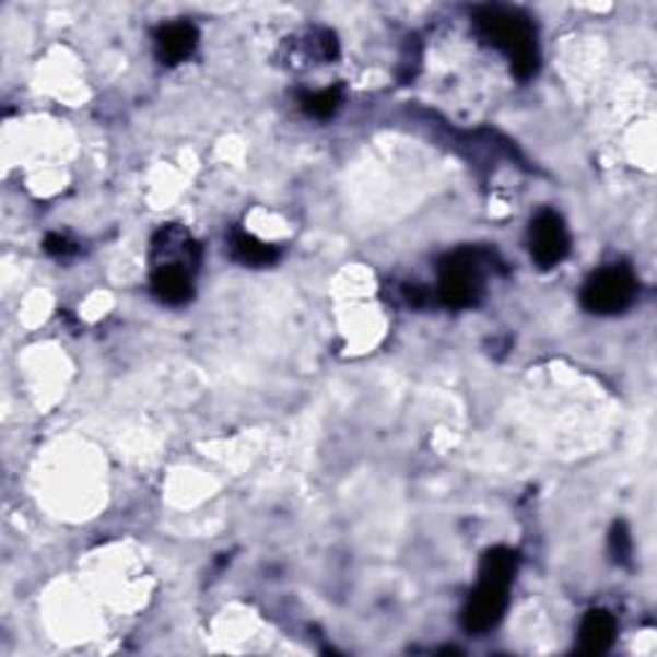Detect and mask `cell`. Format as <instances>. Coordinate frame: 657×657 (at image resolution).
Here are the masks:
<instances>
[{
  "mask_svg": "<svg viewBox=\"0 0 657 657\" xmlns=\"http://www.w3.org/2000/svg\"><path fill=\"white\" fill-rule=\"evenodd\" d=\"M476 26L485 42L506 51L512 59L516 78L529 80L540 68V51H537V32L527 13L504 5H485L476 11Z\"/></svg>",
  "mask_w": 657,
  "mask_h": 657,
  "instance_id": "obj_1",
  "label": "cell"
},
{
  "mask_svg": "<svg viewBox=\"0 0 657 657\" xmlns=\"http://www.w3.org/2000/svg\"><path fill=\"white\" fill-rule=\"evenodd\" d=\"M439 301L449 308L476 306L483 295V255L460 249L439 265Z\"/></svg>",
  "mask_w": 657,
  "mask_h": 657,
  "instance_id": "obj_2",
  "label": "cell"
},
{
  "mask_svg": "<svg viewBox=\"0 0 657 657\" xmlns=\"http://www.w3.org/2000/svg\"><path fill=\"white\" fill-rule=\"evenodd\" d=\"M637 295V280L634 272L624 265H609L599 272H594L586 285H583V306L590 314L611 316L624 312Z\"/></svg>",
  "mask_w": 657,
  "mask_h": 657,
  "instance_id": "obj_3",
  "label": "cell"
},
{
  "mask_svg": "<svg viewBox=\"0 0 657 657\" xmlns=\"http://www.w3.org/2000/svg\"><path fill=\"white\" fill-rule=\"evenodd\" d=\"M571 249V236L555 211H540L529 226V253L540 268H555Z\"/></svg>",
  "mask_w": 657,
  "mask_h": 657,
  "instance_id": "obj_4",
  "label": "cell"
},
{
  "mask_svg": "<svg viewBox=\"0 0 657 657\" xmlns=\"http://www.w3.org/2000/svg\"><path fill=\"white\" fill-rule=\"evenodd\" d=\"M508 607V586L498 583H485L470 594L468 603L462 609V626L470 634L491 632L506 614Z\"/></svg>",
  "mask_w": 657,
  "mask_h": 657,
  "instance_id": "obj_5",
  "label": "cell"
},
{
  "mask_svg": "<svg viewBox=\"0 0 657 657\" xmlns=\"http://www.w3.org/2000/svg\"><path fill=\"white\" fill-rule=\"evenodd\" d=\"M152 260L154 265H183V268L196 272L198 262H201V249L190 239L188 232H183L175 224H167L154 236Z\"/></svg>",
  "mask_w": 657,
  "mask_h": 657,
  "instance_id": "obj_6",
  "label": "cell"
},
{
  "mask_svg": "<svg viewBox=\"0 0 657 657\" xmlns=\"http://www.w3.org/2000/svg\"><path fill=\"white\" fill-rule=\"evenodd\" d=\"M198 47V32L188 21H175V24H165L154 34V55L162 64H177L186 62Z\"/></svg>",
  "mask_w": 657,
  "mask_h": 657,
  "instance_id": "obj_7",
  "label": "cell"
},
{
  "mask_svg": "<svg viewBox=\"0 0 657 657\" xmlns=\"http://www.w3.org/2000/svg\"><path fill=\"white\" fill-rule=\"evenodd\" d=\"M152 291L162 304H188L193 298V270L183 268V265H154Z\"/></svg>",
  "mask_w": 657,
  "mask_h": 657,
  "instance_id": "obj_8",
  "label": "cell"
},
{
  "mask_svg": "<svg viewBox=\"0 0 657 657\" xmlns=\"http://www.w3.org/2000/svg\"><path fill=\"white\" fill-rule=\"evenodd\" d=\"M580 653L583 655H601L611 647L617 637V622L609 611L594 609L588 611L580 624Z\"/></svg>",
  "mask_w": 657,
  "mask_h": 657,
  "instance_id": "obj_9",
  "label": "cell"
},
{
  "mask_svg": "<svg viewBox=\"0 0 657 657\" xmlns=\"http://www.w3.org/2000/svg\"><path fill=\"white\" fill-rule=\"evenodd\" d=\"M228 253H232L236 262L249 265V268H268L280 257L278 247L265 245V242L247 232H234L228 236Z\"/></svg>",
  "mask_w": 657,
  "mask_h": 657,
  "instance_id": "obj_10",
  "label": "cell"
},
{
  "mask_svg": "<svg viewBox=\"0 0 657 657\" xmlns=\"http://www.w3.org/2000/svg\"><path fill=\"white\" fill-rule=\"evenodd\" d=\"M519 555L508 548H493L481 560V580L498 583V586H512Z\"/></svg>",
  "mask_w": 657,
  "mask_h": 657,
  "instance_id": "obj_11",
  "label": "cell"
},
{
  "mask_svg": "<svg viewBox=\"0 0 657 657\" xmlns=\"http://www.w3.org/2000/svg\"><path fill=\"white\" fill-rule=\"evenodd\" d=\"M301 106L314 118H331L337 114V108L342 106V91L339 87H327V91L301 95Z\"/></svg>",
  "mask_w": 657,
  "mask_h": 657,
  "instance_id": "obj_12",
  "label": "cell"
},
{
  "mask_svg": "<svg viewBox=\"0 0 657 657\" xmlns=\"http://www.w3.org/2000/svg\"><path fill=\"white\" fill-rule=\"evenodd\" d=\"M609 550L619 565L632 563V535H630V529H626L624 521H617L614 527H611Z\"/></svg>",
  "mask_w": 657,
  "mask_h": 657,
  "instance_id": "obj_13",
  "label": "cell"
},
{
  "mask_svg": "<svg viewBox=\"0 0 657 657\" xmlns=\"http://www.w3.org/2000/svg\"><path fill=\"white\" fill-rule=\"evenodd\" d=\"M44 249H47V253L55 255V257H68V255L75 253V245H72L68 236L49 234L47 242H44Z\"/></svg>",
  "mask_w": 657,
  "mask_h": 657,
  "instance_id": "obj_14",
  "label": "cell"
}]
</instances>
